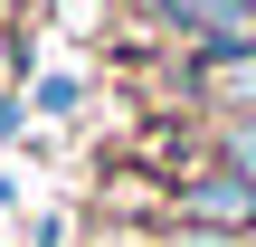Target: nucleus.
I'll list each match as a JSON object with an SVG mask.
<instances>
[{
	"mask_svg": "<svg viewBox=\"0 0 256 247\" xmlns=\"http://www.w3.org/2000/svg\"><path fill=\"white\" fill-rule=\"evenodd\" d=\"M228 171H247V181H256V114H247V124H228Z\"/></svg>",
	"mask_w": 256,
	"mask_h": 247,
	"instance_id": "nucleus-4",
	"label": "nucleus"
},
{
	"mask_svg": "<svg viewBox=\"0 0 256 247\" xmlns=\"http://www.w3.org/2000/svg\"><path fill=\"white\" fill-rule=\"evenodd\" d=\"M190 219L218 228V238H228V228H256V181H247V171H209V181H190Z\"/></svg>",
	"mask_w": 256,
	"mask_h": 247,
	"instance_id": "nucleus-1",
	"label": "nucleus"
},
{
	"mask_svg": "<svg viewBox=\"0 0 256 247\" xmlns=\"http://www.w3.org/2000/svg\"><path fill=\"white\" fill-rule=\"evenodd\" d=\"M171 247H238V238H218V228H190V238H171Z\"/></svg>",
	"mask_w": 256,
	"mask_h": 247,
	"instance_id": "nucleus-5",
	"label": "nucleus"
},
{
	"mask_svg": "<svg viewBox=\"0 0 256 247\" xmlns=\"http://www.w3.org/2000/svg\"><path fill=\"white\" fill-rule=\"evenodd\" d=\"M209 95L256 105V48H218V57H209Z\"/></svg>",
	"mask_w": 256,
	"mask_h": 247,
	"instance_id": "nucleus-3",
	"label": "nucleus"
},
{
	"mask_svg": "<svg viewBox=\"0 0 256 247\" xmlns=\"http://www.w3.org/2000/svg\"><path fill=\"white\" fill-rule=\"evenodd\" d=\"M171 10H180V29H200L218 48H256V0H171Z\"/></svg>",
	"mask_w": 256,
	"mask_h": 247,
	"instance_id": "nucleus-2",
	"label": "nucleus"
}]
</instances>
